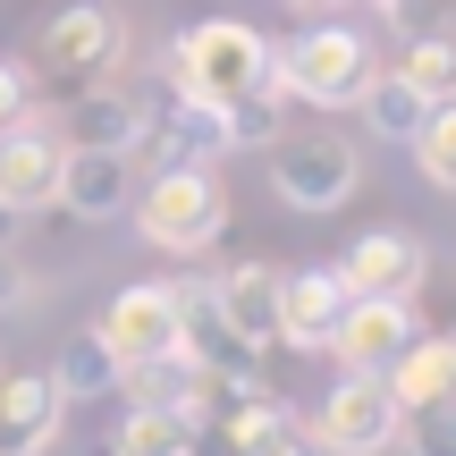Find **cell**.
Listing matches in <instances>:
<instances>
[{
    "label": "cell",
    "instance_id": "obj_5",
    "mask_svg": "<svg viewBox=\"0 0 456 456\" xmlns=\"http://www.w3.org/2000/svg\"><path fill=\"white\" fill-rule=\"evenodd\" d=\"M322 456H397L406 440V414H397L389 380H363V372H338L330 397L313 406V431H305Z\"/></svg>",
    "mask_w": 456,
    "mask_h": 456
},
{
    "label": "cell",
    "instance_id": "obj_26",
    "mask_svg": "<svg viewBox=\"0 0 456 456\" xmlns=\"http://www.w3.org/2000/svg\"><path fill=\"white\" fill-rule=\"evenodd\" d=\"M17 118H34V68L26 60H0V135H9Z\"/></svg>",
    "mask_w": 456,
    "mask_h": 456
},
{
    "label": "cell",
    "instance_id": "obj_19",
    "mask_svg": "<svg viewBox=\"0 0 456 456\" xmlns=\"http://www.w3.org/2000/svg\"><path fill=\"white\" fill-rule=\"evenodd\" d=\"M406 94H423L431 110L456 102V26H431V34H406V60L389 68Z\"/></svg>",
    "mask_w": 456,
    "mask_h": 456
},
{
    "label": "cell",
    "instance_id": "obj_30",
    "mask_svg": "<svg viewBox=\"0 0 456 456\" xmlns=\"http://www.w3.org/2000/svg\"><path fill=\"white\" fill-rule=\"evenodd\" d=\"M448 355H456V330H448Z\"/></svg>",
    "mask_w": 456,
    "mask_h": 456
},
{
    "label": "cell",
    "instance_id": "obj_28",
    "mask_svg": "<svg viewBox=\"0 0 456 456\" xmlns=\"http://www.w3.org/2000/svg\"><path fill=\"white\" fill-rule=\"evenodd\" d=\"M279 9H296V17H338V9H355V0H279Z\"/></svg>",
    "mask_w": 456,
    "mask_h": 456
},
{
    "label": "cell",
    "instance_id": "obj_15",
    "mask_svg": "<svg viewBox=\"0 0 456 456\" xmlns=\"http://www.w3.org/2000/svg\"><path fill=\"white\" fill-rule=\"evenodd\" d=\"M118 389H127V406H144V414H195L203 423V397H212V372L195 363V346H169V355H152V363H135V372H118Z\"/></svg>",
    "mask_w": 456,
    "mask_h": 456
},
{
    "label": "cell",
    "instance_id": "obj_13",
    "mask_svg": "<svg viewBox=\"0 0 456 456\" xmlns=\"http://www.w3.org/2000/svg\"><path fill=\"white\" fill-rule=\"evenodd\" d=\"M60 389H51L43 363H17V372H0V456H43L60 440Z\"/></svg>",
    "mask_w": 456,
    "mask_h": 456
},
{
    "label": "cell",
    "instance_id": "obj_23",
    "mask_svg": "<svg viewBox=\"0 0 456 456\" xmlns=\"http://www.w3.org/2000/svg\"><path fill=\"white\" fill-rule=\"evenodd\" d=\"M195 414H144V406H127V423L110 431V456H186L195 448Z\"/></svg>",
    "mask_w": 456,
    "mask_h": 456
},
{
    "label": "cell",
    "instance_id": "obj_25",
    "mask_svg": "<svg viewBox=\"0 0 456 456\" xmlns=\"http://www.w3.org/2000/svg\"><path fill=\"white\" fill-rule=\"evenodd\" d=\"M397 448H406V456H456V406H440V414H414Z\"/></svg>",
    "mask_w": 456,
    "mask_h": 456
},
{
    "label": "cell",
    "instance_id": "obj_9",
    "mask_svg": "<svg viewBox=\"0 0 456 456\" xmlns=\"http://www.w3.org/2000/svg\"><path fill=\"white\" fill-rule=\"evenodd\" d=\"M94 346L118 363V372L169 355V346H178V305H169V279H135V288H118L110 305H102V322H94Z\"/></svg>",
    "mask_w": 456,
    "mask_h": 456
},
{
    "label": "cell",
    "instance_id": "obj_14",
    "mask_svg": "<svg viewBox=\"0 0 456 456\" xmlns=\"http://www.w3.org/2000/svg\"><path fill=\"white\" fill-rule=\"evenodd\" d=\"M212 313L228 322V338H245L254 355L279 346V262H228L212 279Z\"/></svg>",
    "mask_w": 456,
    "mask_h": 456
},
{
    "label": "cell",
    "instance_id": "obj_29",
    "mask_svg": "<svg viewBox=\"0 0 456 456\" xmlns=\"http://www.w3.org/2000/svg\"><path fill=\"white\" fill-rule=\"evenodd\" d=\"M186 456H228V440H220V431H195V448H186Z\"/></svg>",
    "mask_w": 456,
    "mask_h": 456
},
{
    "label": "cell",
    "instance_id": "obj_18",
    "mask_svg": "<svg viewBox=\"0 0 456 456\" xmlns=\"http://www.w3.org/2000/svg\"><path fill=\"white\" fill-rule=\"evenodd\" d=\"M389 397H397V414H440V406H456V355H448V338H414L406 355L389 363Z\"/></svg>",
    "mask_w": 456,
    "mask_h": 456
},
{
    "label": "cell",
    "instance_id": "obj_8",
    "mask_svg": "<svg viewBox=\"0 0 456 456\" xmlns=\"http://www.w3.org/2000/svg\"><path fill=\"white\" fill-rule=\"evenodd\" d=\"M60 144L68 152H118V161H135L144 152V127H152V102L144 94H127V85H85V94H68L60 102Z\"/></svg>",
    "mask_w": 456,
    "mask_h": 456
},
{
    "label": "cell",
    "instance_id": "obj_16",
    "mask_svg": "<svg viewBox=\"0 0 456 456\" xmlns=\"http://www.w3.org/2000/svg\"><path fill=\"white\" fill-rule=\"evenodd\" d=\"M135 186H144V178H135V161H118V152H68V161H60V195H51V203H60L68 220H110V212L135 203Z\"/></svg>",
    "mask_w": 456,
    "mask_h": 456
},
{
    "label": "cell",
    "instance_id": "obj_22",
    "mask_svg": "<svg viewBox=\"0 0 456 456\" xmlns=\"http://www.w3.org/2000/svg\"><path fill=\"white\" fill-rule=\"evenodd\" d=\"M355 110H363V127H372L380 144H414V135H423V118H431V102H423V94H406V85L380 68V77L363 85V102H355Z\"/></svg>",
    "mask_w": 456,
    "mask_h": 456
},
{
    "label": "cell",
    "instance_id": "obj_1",
    "mask_svg": "<svg viewBox=\"0 0 456 456\" xmlns=\"http://www.w3.org/2000/svg\"><path fill=\"white\" fill-rule=\"evenodd\" d=\"M169 85H178V102L220 110V102L271 85V34L245 26V17H203L169 43Z\"/></svg>",
    "mask_w": 456,
    "mask_h": 456
},
{
    "label": "cell",
    "instance_id": "obj_31",
    "mask_svg": "<svg viewBox=\"0 0 456 456\" xmlns=\"http://www.w3.org/2000/svg\"><path fill=\"white\" fill-rule=\"evenodd\" d=\"M372 9H380V0H372Z\"/></svg>",
    "mask_w": 456,
    "mask_h": 456
},
{
    "label": "cell",
    "instance_id": "obj_4",
    "mask_svg": "<svg viewBox=\"0 0 456 456\" xmlns=\"http://www.w3.org/2000/svg\"><path fill=\"white\" fill-rule=\"evenodd\" d=\"M127 9H110V0H68L60 17H51L43 34H34V77H60V85H110L118 60H127Z\"/></svg>",
    "mask_w": 456,
    "mask_h": 456
},
{
    "label": "cell",
    "instance_id": "obj_3",
    "mask_svg": "<svg viewBox=\"0 0 456 456\" xmlns=\"http://www.w3.org/2000/svg\"><path fill=\"white\" fill-rule=\"evenodd\" d=\"M127 212L152 254H212L228 228V186H220V169H152Z\"/></svg>",
    "mask_w": 456,
    "mask_h": 456
},
{
    "label": "cell",
    "instance_id": "obj_17",
    "mask_svg": "<svg viewBox=\"0 0 456 456\" xmlns=\"http://www.w3.org/2000/svg\"><path fill=\"white\" fill-rule=\"evenodd\" d=\"M144 152H152L161 169H220V161H228L220 110H203V102H178V94H169V110H152V127H144Z\"/></svg>",
    "mask_w": 456,
    "mask_h": 456
},
{
    "label": "cell",
    "instance_id": "obj_10",
    "mask_svg": "<svg viewBox=\"0 0 456 456\" xmlns=\"http://www.w3.org/2000/svg\"><path fill=\"white\" fill-rule=\"evenodd\" d=\"M60 161H68L60 127H51L43 110L17 118V127L0 135V212H9V220L51 212V195H60Z\"/></svg>",
    "mask_w": 456,
    "mask_h": 456
},
{
    "label": "cell",
    "instance_id": "obj_11",
    "mask_svg": "<svg viewBox=\"0 0 456 456\" xmlns=\"http://www.w3.org/2000/svg\"><path fill=\"white\" fill-rule=\"evenodd\" d=\"M423 338V322H414V305H346V322L330 330V346L322 355L338 363V372H363V380H380L406 346Z\"/></svg>",
    "mask_w": 456,
    "mask_h": 456
},
{
    "label": "cell",
    "instance_id": "obj_7",
    "mask_svg": "<svg viewBox=\"0 0 456 456\" xmlns=\"http://www.w3.org/2000/svg\"><path fill=\"white\" fill-rule=\"evenodd\" d=\"M330 271H338V288L355 305H414V288L431 279V245L414 228H363Z\"/></svg>",
    "mask_w": 456,
    "mask_h": 456
},
{
    "label": "cell",
    "instance_id": "obj_21",
    "mask_svg": "<svg viewBox=\"0 0 456 456\" xmlns=\"http://www.w3.org/2000/svg\"><path fill=\"white\" fill-rule=\"evenodd\" d=\"M43 372H51V389H60V406H94V397L118 389V363L94 346V330H77V338L60 346V363H43Z\"/></svg>",
    "mask_w": 456,
    "mask_h": 456
},
{
    "label": "cell",
    "instance_id": "obj_12",
    "mask_svg": "<svg viewBox=\"0 0 456 456\" xmlns=\"http://www.w3.org/2000/svg\"><path fill=\"white\" fill-rule=\"evenodd\" d=\"M355 296L338 288L330 262H305V271H279V346H330V330L346 322Z\"/></svg>",
    "mask_w": 456,
    "mask_h": 456
},
{
    "label": "cell",
    "instance_id": "obj_24",
    "mask_svg": "<svg viewBox=\"0 0 456 456\" xmlns=\"http://www.w3.org/2000/svg\"><path fill=\"white\" fill-rule=\"evenodd\" d=\"M406 152H414V169H423V186H440V195H456V102L423 118V135H414Z\"/></svg>",
    "mask_w": 456,
    "mask_h": 456
},
{
    "label": "cell",
    "instance_id": "obj_27",
    "mask_svg": "<svg viewBox=\"0 0 456 456\" xmlns=\"http://www.w3.org/2000/svg\"><path fill=\"white\" fill-rule=\"evenodd\" d=\"M34 305V279H26V262L17 254H0V313H26Z\"/></svg>",
    "mask_w": 456,
    "mask_h": 456
},
{
    "label": "cell",
    "instance_id": "obj_6",
    "mask_svg": "<svg viewBox=\"0 0 456 456\" xmlns=\"http://www.w3.org/2000/svg\"><path fill=\"white\" fill-rule=\"evenodd\" d=\"M355 186H363V161L346 135H288V144H271V195L288 212H338Z\"/></svg>",
    "mask_w": 456,
    "mask_h": 456
},
{
    "label": "cell",
    "instance_id": "obj_2",
    "mask_svg": "<svg viewBox=\"0 0 456 456\" xmlns=\"http://www.w3.org/2000/svg\"><path fill=\"white\" fill-rule=\"evenodd\" d=\"M372 77H380L372 34L355 26H305L296 43H271V85L288 102H313V110H355Z\"/></svg>",
    "mask_w": 456,
    "mask_h": 456
},
{
    "label": "cell",
    "instance_id": "obj_20",
    "mask_svg": "<svg viewBox=\"0 0 456 456\" xmlns=\"http://www.w3.org/2000/svg\"><path fill=\"white\" fill-rule=\"evenodd\" d=\"M220 135H228V152H271V144H288V94H279V85H254V94L220 102Z\"/></svg>",
    "mask_w": 456,
    "mask_h": 456
}]
</instances>
